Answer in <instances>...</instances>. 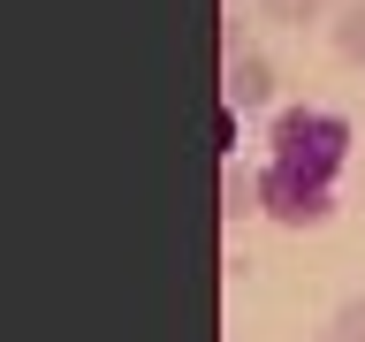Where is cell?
I'll list each match as a JSON object with an SVG mask.
<instances>
[{
	"label": "cell",
	"mask_w": 365,
	"mask_h": 342,
	"mask_svg": "<svg viewBox=\"0 0 365 342\" xmlns=\"http://www.w3.org/2000/svg\"><path fill=\"white\" fill-rule=\"evenodd\" d=\"M267 145H274L267 160H282V167H304V175H327V182H335L342 167H350V145H358V130H350L335 107L297 99V107H274Z\"/></svg>",
	"instance_id": "obj_1"
},
{
	"label": "cell",
	"mask_w": 365,
	"mask_h": 342,
	"mask_svg": "<svg viewBox=\"0 0 365 342\" xmlns=\"http://www.w3.org/2000/svg\"><path fill=\"white\" fill-rule=\"evenodd\" d=\"M259 213H267L274 228H289V236L327 228V221H335V182H327V175H304V167H282V160H267V167H259Z\"/></svg>",
	"instance_id": "obj_2"
},
{
	"label": "cell",
	"mask_w": 365,
	"mask_h": 342,
	"mask_svg": "<svg viewBox=\"0 0 365 342\" xmlns=\"http://www.w3.org/2000/svg\"><path fill=\"white\" fill-rule=\"evenodd\" d=\"M274 61L251 46V53H236V61H221V99H228V114H267L274 107Z\"/></svg>",
	"instance_id": "obj_3"
},
{
	"label": "cell",
	"mask_w": 365,
	"mask_h": 342,
	"mask_svg": "<svg viewBox=\"0 0 365 342\" xmlns=\"http://www.w3.org/2000/svg\"><path fill=\"white\" fill-rule=\"evenodd\" d=\"M327 53L342 68H365V0H335V16H327Z\"/></svg>",
	"instance_id": "obj_4"
},
{
	"label": "cell",
	"mask_w": 365,
	"mask_h": 342,
	"mask_svg": "<svg viewBox=\"0 0 365 342\" xmlns=\"http://www.w3.org/2000/svg\"><path fill=\"white\" fill-rule=\"evenodd\" d=\"M251 213H259V167H236V160H228L221 167V221L244 228Z\"/></svg>",
	"instance_id": "obj_5"
},
{
	"label": "cell",
	"mask_w": 365,
	"mask_h": 342,
	"mask_svg": "<svg viewBox=\"0 0 365 342\" xmlns=\"http://www.w3.org/2000/svg\"><path fill=\"white\" fill-rule=\"evenodd\" d=\"M327 16H335V0H259V23H282V31H304Z\"/></svg>",
	"instance_id": "obj_6"
},
{
	"label": "cell",
	"mask_w": 365,
	"mask_h": 342,
	"mask_svg": "<svg viewBox=\"0 0 365 342\" xmlns=\"http://www.w3.org/2000/svg\"><path fill=\"white\" fill-rule=\"evenodd\" d=\"M327 335H342V342H365V289L335 304V319H327Z\"/></svg>",
	"instance_id": "obj_7"
},
{
	"label": "cell",
	"mask_w": 365,
	"mask_h": 342,
	"mask_svg": "<svg viewBox=\"0 0 365 342\" xmlns=\"http://www.w3.org/2000/svg\"><path fill=\"white\" fill-rule=\"evenodd\" d=\"M236 53H251L244 46V16H221V61H236Z\"/></svg>",
	"instance_id": "obj_8"
},
{
	"label": "cell",
	"mask_w": 365,
	"mask_h": 342,
	"mask_svg": "<svg viewBox=\"0 0 365 342\" xmlns=\"http://www.w3.org/2000/svg\"><path fill=\"white\" fill-rule=\"evenodd\" d=\"M312 342H342V335H312Z\"/></svg>",
	"instance_id": "obj_9"
}]
</instances>
